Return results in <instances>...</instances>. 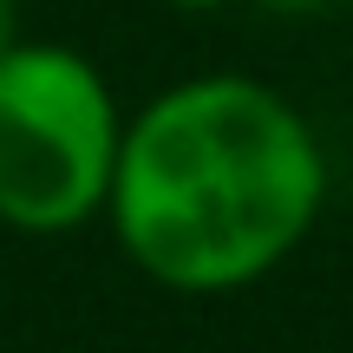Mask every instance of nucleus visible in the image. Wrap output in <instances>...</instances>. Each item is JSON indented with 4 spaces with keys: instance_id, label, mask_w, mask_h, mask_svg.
Masks as SVG:
<instances>
[{
    "instance_id": "4",
    "label": "nucleus",
    "mask_w": 353,
    "mask_h": 353,
    "mask_svg": "<svg viewBox=\"0 0 353 353\" xmlns=\"http://www.w3.org/2000/svg\"><path fill=\"white\" fill-rule=\"evenodd\" d=\"M262 7H275V13H314V7H327V0H262Z\"/></svg>"
},
{
    "instance_id": "1",
    "label": "nucleus",
    "mask_w": 353,
    "mask_h": 353,
    "mask_svg": "<svg viewBox=\"0 0 353 353\" xmlns=\"http://www.w3.org/2000/svg\"><path fill=\"white\" fill-rule=\"evenodd\" d=\"M327 210V144L288 92L196 72L125 118L112 236L170 294H236L275 275Z\"/></svg>"
},
{
    "instance_id": "3",
    "label": "nucleus",
    "mask_w": 353,
    "mask_h": 353,
    "mask_svg": "<svg viewBox=\"0 0 353 353\" xmlns=\"http://www.w3.org/2000/svg\"><path fill=\"white\" fill-rule=\"evenodd\" d=\"M13 39H20V7H13V0H0V52H7Z\"/></svg>"
},
{
    "instance_id": "5",
    "label": "nucleus",
    "mask_w": 353,
    "mask_h": 353,
    "mask_svg": "<svg viewBox=\"0 0 353 353\" xmlns=\"http://www.w3.org/2000/svg\"><path fill=\"white\" fill-rule=\"evenodd\" d=\"M170 7H183V13H210V7H223V0H170Z\"/></svg>"
},
{
    "instance_id": "2",
    "label": "nucleus",
    "mask_w": 353,
    "mask_h": 353,
    "mask_svg": "<svg viewBox=\"0 0 353 353\" xmlns=\"http://www.w3.org/2000/svg\"><path fill=\"white\" fill-rule=\"evenodd\" d=\"M125 112L79 46L13 39L0 52V223L72 236L105 216Z\"/></svg>"
}]
</instances>
